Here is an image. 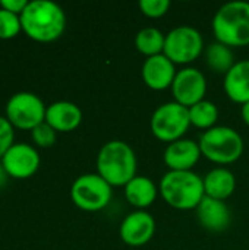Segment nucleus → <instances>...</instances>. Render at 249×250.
<instances>
[{"label": "nucleus", "mask_w": 249, "mask_h": 250, "mask_svg": "<svg viewBox=\"0 0 249 250\" xmlns=\"http://www.w3.org/2000/svg\"><path fill=\"white\" fill-rule=\"evenodd\" d=\"M22 31L34 41L51 42L66 28L63 9L51 0H32L21 15Z\"/></svg>", "instance_id": "1"}, {"label": "nucleus", "mask_w": 249, "mask_h": 250, "mask_svg": "<svg viewBox=\"0 0 249 250\" xmlns=\"http://www.w3.org/2000/svg\"><path fill=\"white\" fill-rule=\"evenodd\" d=\"M97 174L112 188H125L136 176V155L123 141L104 144L97 155Z\"/></svg>", "instance_id": "2"}, {"label": "nucleus", "mask_w": 249, "mask_h": 250, "mask_svg": "<svg viewBox=\"0 0 249 250\" xmlns=\"http://www.w3.org/2000/svg\"><path fill=\"white\" fill-rule=\"evenodd\" d=\"M164 202L175 209H197L205 196L204 182L194 171H167L158 185Z\"/></svg>", "instance_id": "3"}, {"label": "nucleus", "mask_w": 249, "mask_h": 250, "mask_svg": "<svg viewBox=\"0 0 249 250\" xmlns=\"http://www.w3.org/2000/svg\"><path fill=\"white\" fill-rule=\"evenodd\" d=\"M213 32L227 47L249 45V3L235 0L225 3L213 18Z\"/></svg>", "instance_id": "4"}, {"label": "nucleus", "mask_w": 249, "mask_h": 250, "mask_svg": "<svg viewBox=\"0 0 249 250\" xmlns=\"http://www.w3.org/2000/svg\"><path fill=\"white\" fill-rule=\"evenodd\" d=\"M198 145L207 160L220 166L232 164L244 154L242 136L229 126H214L205 130Z\"/></svg>", "instance_id": "5"}, {"label": "nucleus", "mask_w": 249, "mask_h": 250, "mask_svg": "<svg viewBox=\"0 0 249 250\" xmlns=\"http://www.w3.org/2000/svg\"><path fill=\"white\" fill-rule=\"evenodd\" d=\"M191 126L189 110L176 101L164 103L158 105L150 122V127L153 135L167 145L182 139V136L188 132Z\"/></svg>", "instance_id": "6"}, {"label": "nucleus", "mask_w": 249, "mask_h": 250, "mask_svg": "<svg viewBox=\"0 0 249 250\" xmlns=\"http://www.w3.org/2000/svg\"><path fill=\"white\" fill-rule=\"evenodd\" d=\"M113 195V188L97 173L79 176L70 188L72 202L82 211L97 212L104 209Z\"/></svg>", "instance_id": "7"}, {"label": "nucleus", "mask_w": 249, "mask_h": 250, "mask_svg": "<svg viewBox=\"0 0 249 250\" xmlns=\"http://www.w3.org/2000/svg\"><path fill=\"white\" fill-rule=\"evenodd\" d=\"M204 51V40L198 29L181 25L166 34L163 54L175 64H189Z\"/></svg>", "instance_id": "8"}, {"label": "nucleus", "mask_w": 249, "mask_h": 250, "mask_svg": "<svg viewBox=\"0 0 249 250\" xmlns=\"http://www.w3.org/2000/svg\"><path fill=\"white\" fill-rule=\"evenodd\" d=\"M45 104L32 92H16L6 104V119L12 126L22 130H32L45 122Z\"/></svg>", "instance_id": "9"}, {"label": "nucleus", "mask_w": 249, "mask_h": 250, "mask_svg": "<svg viewBox=\"0 0 249 250\" xmlns=\"http://www.w3.org/2000/svg\"><path fill=\"white\" fill-rule=\"evenodd\" d=\"M172 94L178 104L189 108L205 100L207 79L197 67H183L178 70L172 85Z\"/></svg>", "instance_id": "10"}, {"label": "nucleus", "mask_w": 249, "mask_h": 250, "mask_svg": "<svg viewBox=\"0 0 249 250\" xmlns=\"http://www.w3.org/2000/svg\"><path fill=\"white\" fill-rule=\"evenodd\" d=\"M40 154L28 144H13L1 157V164L13 179H28L40 167Z\"/></svg>", "instance_id": "11"}, {"label": "nucleus", "mask_w": 249, "mask_h": 250, "mask_svg": "<svg viewBox=\"0 0 249 250\" xmlns=\"http://www.w3.org/2000/svg\"><path fill=\"white\" fill-rule=\"evenodd\" d=\"M156 234V220L147 211H135L125 217L119 227L122 242L131 248H141L151 242Z\"/></svg>", "instance_id": "12"}, {"label": "nucleus", "mask_w": 249, "mask_h": 250, "mask_svg": "<svg viewBox=\"0 0 249 250\" xmlns=\"http://www.w3.org/2000/svg\"><path fill=\"white\" fill-rule=\"evenodd\" d=\"M176 64L167 59L164 54H157L153 57H147L142 64V81L145 85L154 91H163L172 88L173 81L176 78Z\"/></svg>", "instance_id": "13"}, {"label": "nucleus", "mask_w": 249, "mask_h": 250, "mask_svg": "<svg viewBox=\"0 0 249 250\" xmlns=\"http://www.w3.org/2000/svg\"><path fill=\"white\" fill-rule=\"evenodd\" d=\"M201 155L198 142L182 138L167 145L163 160L169 171H192Z\"/></svg>", "instance_id": "14"}, {"label": "nucleus", "mask_w": 249, "mask_h": 250, "mask_svg": "<svg viewBox=\"0 0 249 250\" xmlns=\"http://www.w3.org/2000/svg\"><path fill=\"white\" fill-rule=\"evenodd\" d=\"M197 217L200 224L211 233H222L230 226V211L226 202L208 196H204L197 207Z\"/></svg>", "instance_id": "15"}, {"label": "nucleus", "mask_w": 249, "mask_h": 250, "mask_svg": "<svg viewBox=\"0 0 249 250\" xmlns=\"http://www.w3.org/2000/svg\"><path fill=\"white\" fill-rule=\"evenodd\" d=\"M82 122L81 108L70 101H56L45 110V123L56 132H72Z\"/></svg>", "instance_id": "16"}, {"label": "nucleus", "mask_w": 249, "mask_h": 250, "mask_svg": "<svg viewBox=\"0 0 249 250\" xmlns=\"http://www.w3.org/2000/svg\"><path fill=\"white\" fill-rule=\"evenodd\" d=\"M226 95L241 105L249 101V60H239L225 75Z\"/></svg>", "instance_id": "17"}, {"label": "nucleus", "mask_w": 249, "mask_h": 250, "mask_svg": "<svg viewBox=\"0 0 249 250\" xmlns=\"http://www.w3.org/2000/svg\"><path fill=\"white\" fill-rule=\"evenodd\" d=\"M203 182H204L205 196L213 199L226 201L236 190V177L226 167L213 168L205 174Z\"/></svg>", "instance_id": "18"}, {"label": "nucleus", "mask_w": 249, "mask_h": 250, "mask_svg": "<svg viewBox=\"0 0 249 250\" xmlns=\"http://www.w3.org/2000/svg\"><path fill=\"white\" fill-rule=\"evenodd\" d=\"M123 190H125V198L128 204L138 208L139 211L151 207L156 202L157 195L160 193L156 183L145 176H135L123 188Z\"/></svg>", "instance_id": "19"}, {"label": "nucleus", "mask_w": 249, "mask_h": 250, "mask_svg": "<svg viewBox=\"0 0 249 250\" xmlns=\"http://www.w3.org/2000/svg\"><path fill=\"white\" fill-rule=\"evenodd\" d=\"M205 63L213 72L226 75L236 62L232 48L216 41L205 48Z\"/></svg>", "instance_id": "20"}, {"label": "nucleus", "mask_w": 249, "mask_h": 250, "mask_svg": "<svg viewBox=\"0 0 249 250\" xmlns=\"http://www.w3.org/2000/svg\"><path fill=\"white\" fill-rule=\"evenodd\" d=\"M164 42H166V35L158 28L154 26L142 28L135 37V47L145 57L163 54Z\"/></svg>", "instance_id": "21"}, {"label": "nucleus", "mask_w": 249, "mask_h": 250, "mask_svg": "<svg viewBox=\"0 0 249 250\" xmlns=\"http://www.w3.org/2000/svg\"><path fill=\"white\" fill-rule=\"evenodd\" d=\"M189 120L191 126L203 129L204 132L214 127L219 119V108L214 103L208 100H203L195 105L189 107Z\"/></svg>", "instance_id": "22"}, {"label": "nucleus", "mask_w": 249, "mask_h": 250, "mask_svg": "<svg viewBox=\"0 0 249 250\" xmlns=\"http://www.w3.org/2000/svg\"><path fill=\"white\" fill-rule=\"evenodd\" d=\"M22 31L21 16L0 7V38L10 40Z\"/></svg>", "instance_id": "23"}, {"label": "nucleus", "mask_w": 249, "mask_h": 250, "mask_svg": "<svg viewBox=\"0 0 249 250\" xmlns=\"http://www.w3.org/2000/svg\"><path fill=\"white\" fill-rule=\"evenodd\" d=\"M138 6L142 15L151 19H157L169 12L170 0H141Z\"/></svg>", "instance_id": "24"}, {"label": "nucleus", "mask_w": 249, "mask_h": 250, "mask_svg": "<svg viewBox=\"0 0 249 250\" xmlns=\"http://www.w3.org/2000/svg\"><path fill=\"white\" fill-rule=\"evenodd\" d=\"M56 130L45 122H43L41 125H38L37 127H34L31 130V135H32V139L34 142L41 146V148H48L51 145H54L56 142Z\"/></svg>", "instance_id": "25"}, {"label": "nucleus", "mask_w": 249, "mask_h": 250, "mask_svg": "<svg viewBox=\"0 0 249 250\" xmlns=\"http://www.w3.org/2000/svg\"><path fill=\"white\" fill-rule=\"evenodd\" d=\"M13 145V126L12 123L0 116V158L7 152V149Z\"/></svg>", "instance_id": "26"}, {"label": "nucleus", "mask_w": 249, "mask_h": 250, "mask_svg": "<svg viewBox=\"0 0 249 250\" xmlns=\"http://www.w3.org/2000/svg\"><path fill=\"white\" fill-rule=\"evenodd\" d=\"M28 3H29L28 0H1L0 1V7L21 16L22 12L25 10V7L28 6Z\"/></svg>", "instance_id": "27"}, {"label": "nucleus", "mask_w": 249, "mask_h": 250, "mask_svg": "<svg viewBox=\"0 0 249 250\" xmlns=\"http://www.w3.org/2000/svg\"><path fill=\"white\" fill-rule=\"evenodd\" d=\"M241 116H242V120L245 122V125H248L249 126V101L247 104L242 105V108H241Z\"/></svg>", "instance_id": "28"}, {"label": "nucleus", "mask_w": 249, "mask_h": 250, "mask_svg": "<svg viewBox=\"0 0 249 250\" xmlns=\"http://www.w3.org/2000/svg\"><path fill=\"white\" fill-rule=\"evenodd\" d=\"M7 171L4 170V167H3V164L0 163V188H3L4 186V183L7 182Z\"/></svg>", "instance_id": "29"}]
</instances>
